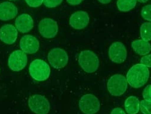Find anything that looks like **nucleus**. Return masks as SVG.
<instances>
[{
    "label": "nucleus",
    "mask_w": 151,
    "mask_h": 114,
    "mask_svg": "<svg viewBox=\"0 0 151 114\" xmlns=\"http://www.w3.org/2000/svg\"><path fill=\"white\" fill-rule=\"evenodd\" d=\"M149 78V70L147 67L137 64L133 66L128 72L127 80L128 84L134 88H140L143 86Z\"/></svg>",
    "instance_id": "f257e3e1"
},
{
    "label": "nucleus",
    "mask_w": 151,
    "mask_h": 114,
    "mask_svg": "<svg viewBox=\"0 0 151 114\" xmlns=\"http://www.w3.org/2000/svg\"><path fill=\"white\" fill-rule=\"evenodd\" d=\"M50 68L47 63L40 59L33 61L29 66V73L31 77L37 81H44L50 75Z\"/></svg>",
    "instance_id": "f03ea898"
},
{
    "label": "nucleus",
    "mask_w": 151,
    "mask_h": 114,
    "mask_svg": "<svg viewBox=\"0 0 151 114\" xmlns=\"http://www.w3.org/2000/svg\"><path fill=\"white\" fill-rule=\"evenodd\" d=\"M79 64L87 73H94L99 68V60L97 56L90 50L82 51L78 58Z\"/></svg>",
    "instance_id": "7ed1b4c3"
},
{
    "label": "nucleus",
    "mask_w": 151,
    "mask_h": 114,
    "mask_svg": "<svg viewBox=\"0 0 151 114\" xmlns=\"http://www.w3.org/2000/svg\"><path fill=\"white\" fill-rule=\"evenodd\" d=\"M128 82L125 77L121 74H116L108 80L107 88L112 96L120 97L127 89Z\"/></svg>",
    "instance_id": "20e7f679"
},
{
    "label": "nucleus",
    "mask_w": 151,
    "mask_h": 114,
    "mask_svg": "<svg viewBox=\"0 0 151 114\" xmlns=\"http://www.w3.org/2000/svg\"><path fill=\"white\" fill-rule=\"evenodd\" d=\"M28 105L30 110L36 114H48L50 110L48 100L41 95H32L28 100Z\"/></svg>",
    "instance_id": "39448f33"
},
{
    "label": "nucleus",
    "mask_w": 151,
    "mask_h": 114,
    "mask_svg": "<svg viewBox=\"0 0 151 114\" xmlns=\"http://www.w3.org/2000/svg\"><path fill=\"white\" fill-rule=\"evenodd\" d=\"M80 110L85 114H96L100 108L99 99L93 94H86L82 97L79 102Z\"/></svg>",
    "instance_id": "423d86ee"
},
{
    "label": "nucleus",
    "mask_w": 151,
    "mask_h": 114,
    "mask_svg": "<svg viewBox=\"0 0 151 114\" xmlns=\"http://www.w3.org/2000/svg\"><path fill=\"white\" fill-rule=\"evenodd\" d=\"M48 60L53 68L60 69L67 65L68 56L64 49L57 47L50 50L48 54Z\"/></svg>",
    "instance_id": "0eeeda50"
},
{
    "label": "nucleus",
    "mask_w": 151,
    "mask_h": 114,
    "mask_svg": "<svg viewBox=\"0 0 151 114\" xmlns=\"http://www.w3.org/2000/svg\"><path fill=\"white\" fill-rule=\"evenodd\" d=\"M27 56L21 50H17L12 52L8 59V66L14 72L22 70L27 64Z\"/></svg>",
    "instance_id": "6e6552de"
},
{
    "label": "nucleus",
    "mask_w": 151,
    "mask_h": 114,
    "mask_svg": "<svg viewBox=\"0 0 151 114\" xmlns=\"http://www.w3.org/2000/svg\"><path fill=\"white\" fill-rule=\"evenodd\" d=\"M40 34L45 38H53L58 32V26L57 23L51 18H44L38 26Z\"/></svg>",
    "instance_id": "1a4fd4ad"
},
{
    "label": "nucleus",
    "mask_w": 151,
    "mask_h": 114,
    "mask_svg": "<svg viewBox=\"0 0 151 114\" xmlns=\"http://www.w3.org/2000/svg\"><path fill=\"white\" fill-rule=\"evenodd\" d=\"M108 55L112 62L120 64L127 59V50L122 43L114 42L109 48Z\"/></svg>",
    "instance_id": "9d476101"
},
{
    "label": "nucleus",
    "mask_w": 151,
    "mask_h": 114,
    "mask_svg": "<svg viewBox=\"0 0 151 114\" xmlns=\"http://www.w3.org/2000/svg\"><path fill=\"white\" fill-rule=\"evenodd\" d=\"M19 46L24 53L33 54L38 51L40 45L36 37L30 35H26L20 40Z\"/></svg>",
    "instance_id": "9b49d317"
},
{
    "label": "nucleus",
    "mask_w": 151,
    "mask_h": 114,
    "mask_svg": "<svg viewBox=\"0 0 151 114\" xmlns=\"http://www.w3.org/2000/svg\"><path fill=\"white\" fill-rule=\"evenodd\" d=\"M90 22V17L86 12L80 10L76 12L71 16L69 23L74 29L81 30L85 28Z\"/></svg>",
    "instance_id": "f8f14e48"
},
{
    "label": "nucleus",
    "mask_w": 151,
    "mask_h": 114,
    "mask_svg": "<svg viewBox=\"0 0 151 114\" xmlns=\"http://www.w3.org/2000/svg\"><path fill=\"white\" fill-rule=\"evenodd\" d=\"M18 30L12 24H5L0 28V40L7 44H12L17 41Z\"/></svg>",
    "instance_id": "ddd939ff"
},
{
    "label": "nucleus",
    "mask_w": 151,
    "mask_h": 114,
    "mask_svg": "<svg viewBox=\"0 0 151 114\" xmlns=\"http://www.w3.org/2000/svg\"><path fill=\"white\" fill-rule=\"evenodd\" d=\"M18 9L15 5L9 1L0 4V20L9 21L14 18L18 14Z\"/></svg>",
    "instance_id": "4468645a"
},
{
    "label": "nucleus",
    "mask_w": 151,
    "mask_h": 114,
    "mask_svg": "<svg viewBox=\"0 0 151 114\" xmlns=\"http://www.w3.org/2000/svg\"><path fill=\"white\" fill-rule=\"evenodd\" d=\"M15 26L17 29L20 32L27 33L33 28V20L29 14H23L17 18Z\"/></svg>",
    "instance_id": "2eb2a0df"
},
{
    "label": "nucleus",
    "mask_w": 151,
    "mask_h": 114,
    "mask_svg": "<svg viewBox=\"0 0 151 114\" xmlns=\"http://www.w3.org/2000/svg\"><path fill=\"white\" fill-rule=\"evenodd\" d=\"M132 47L134 51L140 55L148 54L151 50L150 44L143 40H137L132 43Z\"/></svg>",
    "instance_id": "dca6fc26"
},
{
    "label": "nucleus",
    "mask_w": 151,
    "mask_h": 114,
    "mask_svg": "<svg viewBox=\"0 0 151 114\" xmlns=\"http://www.w3.org/2000/svg\"><path fill=\"white\" fill-rule=\"evenodd\" d=\"M124 108L128 114H137L140 110V101L135 96L129 97L124 101Z\"/></svg>",
    "instance_id": "f3484780"
},
{
    "label": "nucleus",
    "mask_w": 151,
    "mask_h": 114,
    "mask_svg": "<svg viewBox=\"0 0 151 114\" xmlns=\"http://www.w3.org/2000/svg\"><path fill=\"white\" fill-rule=\"evenodd\" d=\"M137 4L136 0H117V6L121 12H128L134 9Z\"/></svg>",
    "instance_id": "a211bd4d"
},
{
    "label": "nucleus",
    "mask_w": 151,
    "mask_h": 114,
    "mask_svg": "<svg viewBox=\"0 0 151 114\" xmlns=\"http://www.w3.org/2000/svg\"><path fill=\"white\" fill-rule=\"evenodd\" d=\"M140 36L142 40L149 41L151 40V24L150 22L143 23L140 28Z\"/></svg>",
    "instance_id": "6ab92c4d"
},
{
    "label": "nucleus",
    "mask_w": 151,
    "mask_h": 114,
    "mask_svg": "<svg viewBox=\"0 0 151 114\" xmlns=\"http://www.w3.org/2000/svg\"><path fill=\"white\" fill-rule=\"evenodd\" d=\"M140 109L143 114H151V103L150 101L142 100L140 102Z\"/></svg>",
    "instance_id": "aec40b11"
},
{
    "label": "nucleus",
    "mask_w": 151,
    "mask_h": 114,
    "mask_svg": "<svg viewBox=\"0 0 151 114\" xmlns=\"http://www.w3.org/2000/svg\"><path fill=\"white\" fill-rule=\"evenodd\" d=\"M150 10H151V6L150 4L146 5L144 6L142 10V17L149 22L151 20V16H150Z\"/></svg>",
    "instance_id": "412c9836"
},
{
    "label": "nucleus",
    "mask_w": 151,
    "mask_h": 114,
    "mask_svg": "<svg viewBox=\"0 0 151 114\" xmlns=\"http://www.w3.org/2000/svg\"><path fill=\"white\" fill-rule=\"evenodd\" d=\"M63 0H44V5L48 8H54L61 4Z\"/></svg>",
    "instance_id": "4be33fe9"
},
{
    "label": "nucleus",
    "mask_w": 151,
    "mask_h": 114,
    "mask_svg": "<svg viewBox=\"0 0 151 114\" xmlns=\"http://www.w3.org/2000/svg\"><path fill=\"white\" fill-rule=\"evenodd\" d=\"M150 91H151V87L150 85L149 84L147 86L143 92V97L145 100L151 102V95H150Z\"/></svg>",
    "instance_id": "5701e85b"
},
{
    "label": "nucleus",
    "mask_w": 151,
    "mask_h": 114,
    "mask_svg": "<svg viewBox=\"0 0 151 114\" xmlns=\"http://www.w3.org/2000/svg\"><path fill=\"white\" fill-rule=\"evenodd\" d=\"M25 1L29 6L32 7H37L43 3L44 0H25Z\"/></svg>",
    "instance_id": "b1692460"
},
{
    "label": "nucleus",
    "mask_w": 151,
    "mask_h": 114,
    "mask_svg": "<svg viewBox=\"0 0 151 114\" xmlns=\"http://www.w3.org/2000/svg\"><path fill=\"white\" fill-rule=\"evenodd\" d=\"M150 58H151V55L150 54L148 55L144 56L141 58V60H140L141 64L147 68H150L151 67Z\"/></svg>",
    "instance_id": "393cba45"
},
{
    "label": "nucleus",
    "mask_w": 151,
    "mask_h": 114,
    "mask_svg": "<svg viewBox=\"0 0 151 114\" xmlns=\"http://www.w3.org/2000/svg\"><path fill=\"white\" fill-rule=\"evenodd\" d=\"M111 114H126L124 110L120 107L114 108L111 112Z\"/></svg>",
    "instance_id": "a878e982"
},
{
    "label": "nucleus",
    "mask_w": 151,
    "mask_h": 114,
    "mask_svg": "<svg viewBox=\"0 0 151 114\" xmlns=\"http://www.w3.org/2000/svg\"><path fill=\"white\" fill-rule=\"evenodd\" d=\"M82 1L83 0H67V1L68 2V4L73 6L78 5L81 4L82 2Z\"/></svg>",
    "instance_id": "bb28decb"
},
{
    "label": "nucleus",
    "mask_w": 151,
    "mask_h": 114,
    "mask_svg": "<svg viewBox=\"0 0 151 114\" xmlns=\"http://www.w3.org/2000/svg\"><path fill=\"white\" fill-rule=\"evenodd\" d=\"M98 1L102 4H106L110 3L111 1V0H98Z\"/></svg>",
    "instance_id": "cd10ccee"
},
{
    "label": "nucleus",
    "mask_w": 151,
    "mask_h": 114,
    "mask_svg": "<svg viewBox=\"0 0 151 114\" xmlns=\"http://www.w3.org/2000/svg\"><path fill=\"white\" fill-rule=\"evenodd\" d=\"M136 1H138V2H140L141 3H145L147 1H148L149 0H136Z\"/></svg>",
    "instance_id": "c85d7f7f"
},
{
    "label": "nucleus",
    "mask_w": 151,
    "mask_h": 114,
    "mask_svg": "<svg viewBox=\"0 0 151 114\" xmlns=\"http://www.w3.org/2000/svg\"><path fill=\"white\" fill-rule=\"evenodd\" d=\"M0 71H1V69H0Z\"/></svg>",
    "instance_id": "c756f323"
}]
</instances>
